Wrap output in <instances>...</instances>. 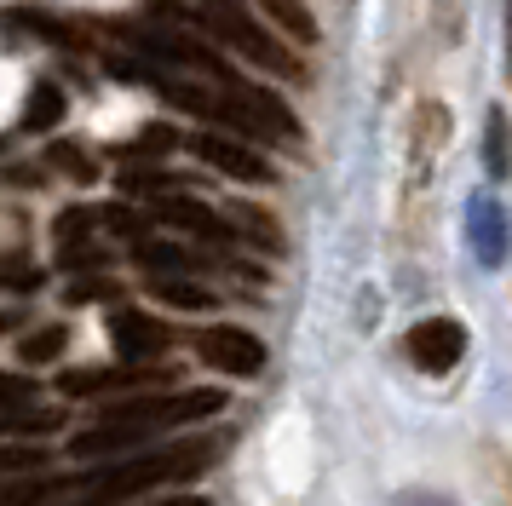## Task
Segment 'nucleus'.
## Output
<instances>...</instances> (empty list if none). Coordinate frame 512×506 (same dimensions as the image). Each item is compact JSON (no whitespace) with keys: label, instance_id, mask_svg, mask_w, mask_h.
Here are the masks:
<instances>
[{"label":"nucleus","instance_id":"nucleus-8","mask_svg":"<svg viewBox=\"0 0 512 506\" xmlns=\"http://www.w3.org/2000/svg\"><path fill=\"white\" fill-rule=\"evenodd\" d=\"M110 340H116L121 363H156L167 345H173V328L150 311H116L110 317Z\"/></svg>","mask_w":512,"mask_h":506},{"label":"nucleus","instance_id":"nucleus-2","mask_svg":"<svg viewBox=\"0 0 512 506\" xmlns=\"http://www.w3.org/2000/svg\"><path fill=\"white\" fill-rule=\"evenodd\" d=\"M196 23L208 29L213 41L236 46L242 58H254L259 69H271V75H282V81H294V75H300V58H294L277 35H265L254 18H242V0H236V6H202V12H196Z\"/></svg>","mask_w":512,"mask_h":506},{"label":"nucleus","instance_id":"nucleus-18","mask_svg":"<svg viewBox=\"0 0 512 506\" xmlns=\"http://www.w3.org/2000/svg\"><path fill=\"white\" fill-rule=\"evenodd\" d=\"M58 426H64V414L58 409H24V403H18V409H0V437H41V432H58Z\"/></svg>","mask_w":512,"mask_h":506},{"label":"nucleus","instance_id":"nucleus-25","mask_svg":"<svg viewBox=\"0 0 512 506\" xmlns=\"http://www.w3.org/2000/svg\"><path fill=\"white\" fill-rule=\"evenodd\" d=\"M162 92H167V104H179V110H190V115H208V121H213V110H219V98H213V92L185 87V81H162Z\"/></svg>","mask_w":512,"mask_h":506},{"label":"nucleus","instance_id":"nucleus-39","mask_svg":"<svg viewBox=\"0 0 512 506\" xmlns=\"http://www.w3.org/2000/svg\"><path fill=\"white\" fill-rule=\"evenodd\" d=\"M87 506H116V501H98V495H93V501H87Z\"/></svg>","mask_w":512,"mask_h":506},{"label":"nucleus","instance_id":"nucleus-36","mask_svg":"<svg viewBox=\"0 0 512 506\" xmlns=\"http://www.w3.org/2000/svg\"><path fill=\"white\" fill-rule=\"evenodd\" d=\"M156 506H213V501H202V495H179V501H156Z\"/></svg>","mask_w":512,"mask_h":506},{"label":"nucleus","instance_id":"nucleus-26","mask_svg":"<svg viewBox=\"0 0 512 506\" xmlns=\"http://www.w3.org/2000/svg\"><path fill=\"white\" fill-rule=\"evenodd\" d=\"M121 190H127V196H167V190H185V179H179V173H139V167H133V173L121 179Z\"/></svg>","mask_w":512,"mask_h":506},{"label":"nucleus","instance_id":"nucleus-22","mask_svg":"<svg viewBox=\"0 0 512 506\" xmlns=\"http://www.w3.org/2000/svg\"><path fill=\"white\" fill-rule=\"evenodd\" d=\"M47 167H58V173H64V179H75V184H93L98 179V161H87V150H81V144H52Z\"/></svg>","mask_w":512,"mask_h":506},{"label":"nucleus","instance_id":"nucleus-13","mask_svg":"<svg viewBox=\"0 0 512 506\" xmlns=\"http://www.w3.org/2000/svg\"><path fill=\"white\" fill-rule=\"evenodd\" d=\"M225 225L236 230V236H248L259 253H282V225L265 213V207L254 202H231V213H225Z\"/></svg>","mask_w":512,"mask_h":506},{"label":"nucleus","instance_id":"nucleus-1","mask_svg":"<svg viewBox=\"0 0 512 506\" xmlns=\"http://www.w3.org/2000/svg\"><path fill=\"white\" fill-rule=\"evenodd\" d=\"M213 455H219V443L213 437H185V443H156V449H144V455L121 460L110 472H81V478H64V489H87L98 501H133V495H150V489H162V483H179V478H196V472H208Z\"/></svg>","mask_w":512,"mask_h":506},{"label":"nucleus","instance_id":"nucleus-16","mask_svg":"<svg viewBox=\"0 0 512 506\" xmlns=\"http://www.w3.org/2000/svg\"><path fill=\"white\" fill-rule=\"evenodd\" d=\"M58 121H64V92L52 87V81H35L29 87V104H24V127L29 133H47Z\"/></svg>","mask_w":512,"mask_h":506},{"label":"nucleus","instance_id":"nucleus-20","mask_svg":"<svg viewBox=\"0 0 512 506\" xmlns=\"http://www.w3.org/2000/svg\"><path fill=\"white\" fill-rule=\"evenodd\" d=\"M58 489H64V478H18V483H0V506H47Z\"/></svg>","mask_w":512,"mask_h":506},{"label":"nucleus","instance_id":"nucleus-19","mask_svg":"<svg viewBox=\"0 0 512 506\" xmlns=\"http://www.w3.org/2000/svg\"><path fill=\"white\" fill-rule=\"evenodd\" d=\"M156 299L173 311H213V294L202 282H185V276H156Z\"/></svg>","mask_w":512,"mask_h":506},{"label":"nucleus","instance_id":"nucleus-31","mask_svg":"<svg viewBox=\"0 0 512 506\" xmlns=\"http://www.w3.org/2000/svg\"><path fill=\"white\" fill-rule=\"evenodd\" d=\"M162 150H173V133H167V127H150V133L133 138V144H127L121 156H133V161H156Z\"/></svg>","mask_w":512,"mask_h":506},{"label":"nucleus","instance_id":"nucleus-21","mask_svg":"<svg viewBox=\"0 0 512 506\" xmlns=\"http://www.w3.org/2000/svg\"><path fill=\"white\" fill-rule=\"evenodd\" d=\"M139 265L150 276H173V271H190L196 259H190V248H173V242H139Z\"/></svg>","mask_w":512,"mask_h":506},{"label":"nucleus","instance_id":"nucleus-27","mask_svg":"<svg viewBox=\"0 0 512 506\" xmlns=\"http://www.w3.org/2000/svg\"><path fill=\"white\" fill-rule=\"evenodd\" d=\"M47 466V449L35 443H0V472H41Z\"/></svg>","mask_w":512,"mask_h":506},{"label":"nucleus","instance_id":"nucleus-28","mask_svg":"<svg viewBox=\"0 0 512 506\" xmlns=\"http://www.w3.org/2000/svg\"><path fill=\"white\" fill-rule=\"evenodd\" d=\"M110 253L98 248V242H87V236H75V242H64V253H58V265L64 271H87V265H104Z\"/></svg>","mask_w":512,"mask_h":506},{"label":"nucleus","instance_id":"nucleus-7","mask_svg":"<svg viewBox=\"0 0 512 506\" xmlns=\"http://www.w3.org/2000/svg\"><path fill=\"white\" fill-rule=\"evenodd\" d=\"M190 150L208 161L213 173H225V179H236V184H271V179H277V173H271V161L254 156V150H248V144H236V138L196 133V138H190Z\"/></svg>","mask_w":512,"mask_h":506},{"label":"nucleus","instance_id":"nucleus-5","mask_svg":"<svg viewBox=\"0 0 512 506\" xmlns=\"http://www.w3.org/2000/svg\"><path fill=\"white\" fill-rule=\"evenodd\" d=\"M466 357V328L455 317H426L409 328V363L420 374H449Z\"/></svg>","mask_w":512,"mask_h":506},{"label":"nucleus","instance_id":"nucleus-15","mask_svg":"<svg viewBox=\"0 0 512 506\" xmlns=\"http://www.w3.org/2000/svg\"><path fill=\"white\" fill-rule=\"evenodd\" d=\"M259 6H265V18L277 23L288 41H300V46L317 41V18L305 12V0H259Z\"/></svg>","mask_w":512,"mask_h":506},{"label":"nucleus","instance_id":"nucleus-4","mask_svg":"<svg viewBox=\"0 0 512 506\" xmlns=\"http://www.w3.org/2000/svg\"><path fill=\"white\" fill-rule=\"evenodd\" d=\"M213 75L225 81V98H231L236 110L248 115V121H254V127H259L265 138H288V144L300 138V121H294V110L282 104L277 92H265V87H254V81H242V75H231L225 64L213 69Z\"/></svg>","mask_w":512,"mask_h":506},{"label":"nucleus","instance_id":"nucleus-29","mask_svg":"<svg viewBox=\"0 0 512 506\" xmlns=\"http://www.w3.org/2000/svg\"><path fill=\"white\" fill-rule=\"evenodd\" d=\"M104 64H110V75H116V81H150V87H162V69L150 64V58H104Z\"/></svg>","mask_w":512,"mask_h":506},{"label":"nucleus","instance_id":"nucleus-24","mask_svg":"<svg viewBox=\"0 0 512 506\" xmlns=\"http://www.w3.org/2000/svg\"><path fill=\"white\" fill-rule=\"evenodd\" d=\"M12 23H24V29H35V35H47V41H58V46H81V29L47 18V12H12Z\"/></svg>","mask_w":512,"mask_h":506},{"label":"nucleus","instance_id":"nucleus-10","mask_svg":"<svg viewBox=\"0 0 512 506\" xmlns=\"http://www.w3.org/2000/svg\"><path fill=\"white\" fill-rule=\"evenodd\" d=\"M156 219H162V225H173V230H190V236H202V242L231 236V225H225L208 202H190L185 190H167L162 202H156Z\"/></svg>","mask_w":512,"mask_h":506},{"label":"nucleus","instance_id":"nucleus-30","mask_svg":"<svg viewBox=\"0 0 512 506\" xmlns=\"http://www.w3.org/2000/svg\"><path fill=\"white\" fill-rule=\"evenodd\" d=\"M0 282L6 288H18V294H29V288H41V265H29V259H0Z\"/></svg>","mask_w":512,"mask_h":506},{"label":"nucleus","instance_id":"nucleus-3","mask_svg":"<svg viewBox=\"0 0 512 506\" xmlns=\"http://www.w3.org/2000/svg\"><path fill=\"white\" fill-rule=\"evenodd\" d=\"M225 409V391H139L133 403H116L104 420H133V426H190Z\"/></svg>","mask_w":512,"mask_h":506},{"label":"nucleus","instance_id":"nucleus-14","mask_svg":"<svg viewBox=\"0 0 512 506\" xmlns=\"http://www.w3.org/2000/svg\"><path fill=\"white\" fill-rule=\"evenodd\" d=\"M484 167H489V179H512V127L501 110H489V121H484Z\"/></svg>","mask_w":512,"mask_h":506},{"label":"nucleus","instance_id":"nucleus-38","mask_svg":"<svg viewBox=\"0 0 512 506\" xmlns=\"http://www.w3.org/2000/svg\"><path fill=\"white\" fill-rule=\"evenodd\" d=\"M202 6H236V0H202Z\"/></svg>","mask_w":512,"mask_h":506},{"label":"nucleus","instance_id":"nucleus-33","mask_svg":"<svg viewBox=\"0 0 512 506\" xmlns=\"http://www.w3.org/2000/svg\"><path fill=\"white\" fill-rule=\"evenodd\" d=\"M93 225H98L93 207H70V213H58V225L52 230H58V242H75V236H87Z\"/></svg>","mask_w":512,"mask_h":506},{"label":"nucleus","instance_id":"nucleus-23","mask_svg":"<svg viewBox=\"0 0 512 506\" xmlns=\"http://www.w3.org/2000/svg\"><path fill=\"white\" fill-rule=\"evenodd\" d=\"M64 345H70V328H64V322L35 328V334L24 340V363H52V357H64Z\"/></svg>","mask_w":512,"mask_h":506},{"label":"nucleus","instance_id":"nucleus-35","mask_svg":"<svg viewBox=\"0 0 512 506\" xmlns=\"http://www.w3.org/2000/svg\"><path fill=\"white\" fill-rule=\"evenodd\" d=\"M35 397V380L29 374H0V409H18Z\"/></svg>","mask_w":512,"mask_h":506},{"label":"nucleus","instance_id":"nucleus-12","mask_svg":"<svg viewBox=\"0 0 512 506\" xmlns=\"http://www.w3.org/2000/svg\"><path fill=\"white\" fill-rule=\"evenodd\" d=\"M443 138H449V110L443 104H420L415 115V133H409V150H415V173H432Z\"/></svg>","mask_w":512,"mask_h":506},{"label":"nucleus","instance_id":"nucleus-32","mask_svg":"<svg viewBox=\"0 0 512 506\" xmlns=\"http://www.w3.org/2000/svg\"><path fill=\"white\" fill-rule=\"evenodd\" d=\"M116 294H121V288L110 282V276H81L64 299H70V305H93V299H116Z\"/></svg>","mask_w":512,"mask_h":506},{"label":"nucleus","instance_id":"nucleus-37","mask_svg":"<svg viewBox=\"0 0 512 506\" xmlns=\"http://www.w3.org/2000/svg\"><path fill=\"white\" fill-rule=\"evenodd\" d=\"M507 75H512V12H507Z\"/></svg>","mask_w":512,"mask_h":506},{"label":"nucleus","instance_id":"nucleus-34","mask_svg":"<svg viewBox=\"0 0 512 506\" xmlns=\"http://www.w3.org/2000/svg\"><path fill=\"white\" fill-rule=\"evenodd\" d=\"M104 230H116V236H133V242H144V219L133 213V207H104Z\"/></svg>","mask_w":512,"mask_h":506},{"label":"nucleus","instance_id":"nucleus-11","mask_svg":"<svg viewBox=\"0 0 512 506\" xmlns=\"http://www.w3.org/2000/svg\"><path fill=\"white\" fill-rule=\"evenodd\" d=\"M133 443H150V426H133V420H104L93 432H75V455H116V449H133Z\"/></svg>","mask_w":512,"mask_h":506},{"label":"nucleus","instance_id":"nucleus-17","mask_svg":"<svg viewBox=\"0 0 512 506\" xmlns=\"http://www.w3.org/2000/svg\"><path fill=\"white\" fill-rule=\"evenodd\" d=\"M472 236H478V259L495 265L501 248H507V236H501V207L495 202H472Z\"/></svg>","mask_w":512,"mask_h":506},{"label":"nucleus","instance_id":"nucleus-6","mask_svg":"<svg viewBox=\"0 0 512 506\" xmlns=\"http://www.w3.org/2000/svg\"><path fill=\"white\" fill-rule=\"evenodd\" d=\"M196 351H202V363L219 368V374H259V368H265V345H259L248 328H231V322L196 334Z\"/></svg>","mask_w":512,"mask_h":506},{"label":"nucleus","instance_id":"nucleus-9","mask_svg":"<svg viewBox=\"0 0 512 506\" xmlns=\"http://www.w3.org/2000/svg\"><path fill=\"white\" fill-rule=\"evenodd\" d=\"M64 397H110V391H121V386H167V374H156V368H70L64 380Z\"/></svg>","mask_w":512,"mask_h":506}]
</instances>
